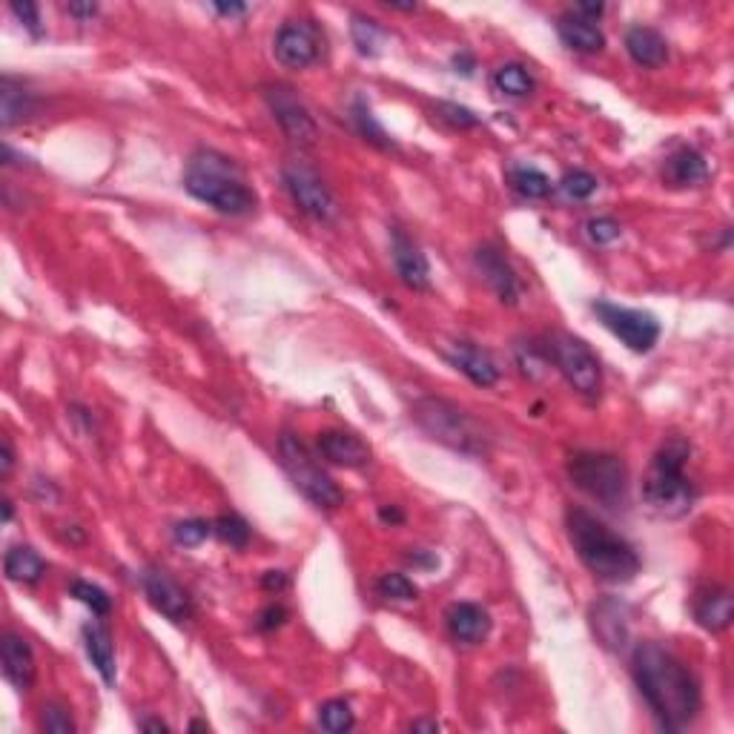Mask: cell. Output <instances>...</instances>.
<instances>
[{"label":"cell","mask_w":734,"mask_h":734,"mask_svg":"<svg viewBox=\"0 0 734 734\" xmlns=\"http://www.w3.org/2000/svg\"><path fill=\"white\" fill-rule=\"evenodd\" d=\"M319 451L327 462L342 468H362L370 462V445L350 431H324L319 436Z\"/></svg>","instance_id":"ac0fdd59"},{"label":"cell","mask_w":734,"mask_h":734,"mask_svg":"<svg viewBox=\"0 0 734 734\" xmlns=\"http://www.w3.org/2000/svg\"><path fill=\"white\" fill-rule=\"evenodd\" d=\"M376 591H379V597L393 600V603H411V600H416V594H419V588L413 585V580H408L405 574H396V571L385 574L376 583Z\"/></svg>","instance_id":"d6a6232c"},{"label":"cell","mask_w":734,"mask_h":734,"mask_svg":"<svg viewBox=\"0 0 734 734\" xmlns=\"http://www.w3.org/2000/svg\"><path fill=\"white\" fill-rule=\"evenodd\" d=\"M474 259L476 267H479V273L485 276V281L491 284V290L499 296V302L517 304L519 296H522V287H519L514 267L508 264V259L499 253L497 247H491V244L479 247Z\"/></svg>","instance_id":"9a60e30c"},{"label":"cell","mask_w":734,"mask_h":734,"mask_svg":"<svg viewBox=\"0 0 734 734\" xmlns=\"http://www.w3.org/2000/svg\"><path fill=\"white\" fill-rule=\"evenodd\" d=\"M411 416L433 442H442L451 451L468 456L488 454L491 439H488L485 428L471 413L462 411L459 405L448 402V399H431V396L419 399V402H413Z\"/></svg>","instance_id":"5b68a950"},{"label":"cell","mask_w":734,"mask_h":734,"mask_svg":"<svg viewBox=\"0 0 734 734\" xmlns=\"http://www.w3.org/2000/svg\"><path fill=\"white\" fill-rule=\"evenodd\" d=\"M261 585H264L267 591H281V588H287V574H284V571H267V574L261 577Z\"/></svg>","instance_id":"f6af8a7d"},{"label":"cell","mask_w":734,"mask_h":734,"mask_svg":"<svg viewBox=\"0 0 734 734\" xmlns=\"http://www.w3.org/2000/svg\"><path fill=\"white\" fill-rule=\"evenodd\" d=\"M141 585H144V594L150 605L164 614L170 623H187L193 617V600L187 594V588L173 580L164 568H147L144 577H141Z\"/></svg>","instance_id":"4fadbf2b"},{"label":"cell","mask_w":734,"mask_h":734,"mask_svg":"<svg viewBox=\"0 0 734 734\" xmlns=\"http://www.w3.org/2000/svg\"><path fill=\"white\" fill-rule=\"evenodd\" d=\"M585 236L591 238V244H597V247H608V244H614L617 238L623 236V230H620V224L614 218L597 216L585 224Z\"/></svg>","instance_id":"74e56055"},{"label":"cell","mask_w":734,"mask_h":734,"mask_svg":"<svg viewBox=\"0 0 734 734\" xmlns=\"http://www.w3.org/2000/svg\"><path fill=\"white\" fill-rule=\"evenodd\" d=\"M436 112L442 121H448L456 130H471V127H479V115L474 109L462 107V104H451V101H439L436 104Z\"/></svg>","instance_id":"f35d334b"},{"label":"cell","mask_w":734,"mask_h":734,"mask_svg":"<svg viewBox=\"0 0 734 734\" xmlns=\"http://www.w3.org/2000/svg\"><path fill=\"white\" fill-rule=\"evenodd\" d=\"M631 674L654 717L671 732L686 729L700 714V683L669 648L651 640L637 643L631 654Z\"/></svg>","instance_id":"6da1fadb"},{"label":"cell","mask_w":734,"mask_h":734,"mask_svg":"<svg viewBox=\"0 0 734 734\" xmlns=\"http://www.w3.org/2000/svg\"><path fill=\"white\" fill-rule=\"evenodd\" d=\"M494 89H497L499 95H508V98H528V95H534L537 81L528 72V66L502 64L494 72Z\"/></svg>","instance_id":"4316f807"},{"label":"cell","mask_w":734,"mask_h":734,"mask_svg":"<svg viewBox=\"0 0 734 734\" xmlns=\"http://www.w3.org/2000/svg\"><path fill=\"white\" fill-rule=\"evenodd\" d=\"M574 12H577L580 18H585V21L597 23V18H600V15L605 12V6L603 3H577V6H574Z\"/></svg>","instance_id":"ee69618b"},{"label":"cell","mask_w":734,"mask_h":734,"mask_svg":"<svg viewBox=\"0 0 734 734\" xmlns=\"http://www.w3.org/2000/svg\"><path fill=\"white\" fill-rule=\"evenodd\" d=\"M319 723H322L324 732L330 734H345L356 726V714L350 709L347 700H327L319 706Z\"/></svg>","instance_id":"f546056e"},{"label":"cell","mask_w":734,"mask_h":734,"mask_svg":"<svg viewBox=\"0 0 734 734\" xmlns=\"http://www.w3.org/2000/svg\"><path fill=\"white\" fill-rule=\"evenodd\" d=\"M190 729H193V732H210V726H207L204 720H193V723H190Z\"/></svg>","instance_id":"816d5d0a"},{"label":"cell","mask_w":734,"mask_h":734,"mask_svg":"<svg viewBox=\"0 0 734 734\" xmlns=\"http://www.w3.org/2000/svg\"><path fill=\"white\" fill-rule=\"evenodd\" d=\"M213 9H216L218 15H224V18H238V15L247 12L244 3H213Z\"/></svg>","instance_id":"7dc6e473"},{"label":"cell","mask_w":734,"mask_h":734,"mask_svg":"<svg viewBox=\"0 0 734 734\" xmlns=\"http://www.w3.org/2000/svg\"><path fill=\"white\" fill-rule=\"evenodd\" d=\"M350 32H353V44H356V49H359L362 55H367V58H376V55L382 52V44H385V29L373 21V18L353 15V26H350Z\"/></svg>","instance_id":"f1b7e54d"},{"label":"cell","mask_w":734,"mask_h":734,"mask_svg":"<svg viewBox=\"0 0 734 734\" xmlns=\"http://www.w3.org/2000/svg\"><path fill=\"white\" fill-rule=\"evenodd\" d=\"M3 571L12 583H26L35 585L44 580L46 562L41 560V554L29 545H15L6 551V560H3Z\"/></svg>","instance_id":"484cf974"},{"label":"cell","mask_w":734,"mask_h":734,"mask_svg":"<svg viewBox=\"0 0 734 734\" xmlns=\"http://www.w3.org/2000/svg\"><path fill=\"white\" fill-rule=\"evenodd\" d=\"M568 540L585 568L603 583H631L640 574V557L634 545L614 534L603 519L588 514L583 508H571L565 514Z\"/></svg>","instance_id":"7a4b0ae2"},{"label":"cell","mask_w":734,"mask_h":734,"mask_svg":"<svg viewBox=\"0 0 734 734\" xmlns=\"http://www.w3.org/2000/svg\"><path fill=\"white\" fill-rule=\"evenodd\" d=\"M448 620V631L456 643L465 646H476L491 634V617L482 605L476 603H454L445 614Z\"/></svg>","instance_id":"e0dca14e"},{"label":"cell","mask_w":734,"mask_h":734,"mask_svg":"<svg viewBox=\"0 0 734 734\" xmlns=\"http://www.w3.org/2000/svg\"><path fill=\"white\" fill-rule=\"evenodd\" d=\"M281 175H284V187L293 198V204L302 210L304 216H310L313 221H322V224L339 216L336 195L313 167H307L304 161H290V164H284V173Z\"/></svg>","instance_id":"9c48e42d"},{"label":"cell","mask_w":734,"mask_h":734,"mask_svg":"<svg viewBox=\"0 0 734 734\" xmlns=\"http://www.w3.org/2000/svg\"><path fill=\"white\" fill-rule=\"evenodd\" d=\"M448 356H451L456 370H462L479 388H494L499 382L497 362L482 347L471 345V342H456Z\"/></svg>","instance_id":"d6986e66"},{"label":"cell","mask_w":734,"mask_h":734,"mask_svg":"<svg viewBox=\"0 0 734 734\" xmlns=\"http://www.w3.org/2000/svg\"><path fill=\"white\" fill-rule=\"evenodd\" d=\"M626 49L631 61L646 69H657L669 61V41L651 26H631L626 32Z\"/></svg>","instance_id":"ffe728a7"},{"label":"cell","mask_w":734,"mask_h":734,"mask_svg":"<svg viewBox=\"0 0 734 734\" xmlns=\"http://www.w3.org/2000/svg\"><path fill=\"white\" fill-rule=\"evenodd\" d=\"M184 190L224 216H247L259 204L241 167L216 150H198L190 158L184 173Z\"/></svg>","instance_id":"3957f363"},{"label":"cell","mask_w":734,"mask_h":734,"mask_svg":"<svg viewBox=\"0 0 734 734\" xmlns=\"http://www.w3.org/2000/svg\"><path fill=\"white\" fill-rule=\"evenodd\" d=\"M279 454H281V465L287 476L293 479V485L302 491L304 497L310 499L316 508H342L345 505V494L342 488L333 482V476L324 471L322 465L313 459V454L304 448V442L293 433H284L279 439Z\"/></svg>","instance_id":"8992f818"},{"label":"cell","mask_w":734,"mask_h":734,"mask_svg":"<svg viewBox=\"0 0 734 734\" xmlns=\"http://www.w3.org/2000/svg\"><path fill=\"white\" fill-rule=\"evenodd\" d=\"M213 534L221 542H227L230 548H247L253 531H250V525L238 517V514H224V517H218L213 522Z\"/></svg>","instance_id":"1f68e13d"},{"label":"cell","mask_w":734,"mask_h":734,"mask_svg":"<svg viewBox=\"0 0 734 734\" xmlns=\"http://www.w3.org/2000/svg\"><path fill=\"white\" fill-rule=\"evenodd\" d=\"M353 124H356V130L362 132V138H367L370 144H376V147H382V150H390L393 147V138H390L385 127L376 121V115H373V109L367 104L365 98H356L353 101Z\"/></svg>","instance_id":"83f0119b"},{"label":"cell","mask_w":734,"mask_h":734,"mask_svg":"<svg viewBox=\"0 0 734 734\" xmlns=\"http://www.w3.org/2000/svg\"><path fill=\"white\" fill-rule=\"evenodd\" d=\"M379 517H382V522H388V525H399V522L405 519V514H402V511H399L396 505H390V508L385 505V508L379 511Z\"/></svg>","instance_id":"c3c4849f"},{"label":"cell","mask_w":734,"mask_h":734,"mask_svg":"<svg viewBox=\"0 0 734 734\" xmlns=\"http://www.w3.org/2000/svg\"><path fill=\"white\" fill-rule=\"evenodd\" d=\"M141 729H144V732H170V726H167L164 720H144Z\"/></svg>","instance_id":"f907efd6"},{"label":"cell","mask_w":734,"mask_h":734,"mask_svg":"<svg viewBox=\"0 0 734 734\" xmlns=\"http://www.w3.org/2000/svg\"><path fill=\"white\" fill-rule=\"evenodd\" d=\"M0 657H3L6 680L18 691H29V686L35 683V654H32L29 643L9 631V634H3Z\"/></svg>","instance_id":"2e32d148"},{"label":"cell","mask_w":734,"mask_h":734,"mask_svg":"<svg viewBox=\"0 0 734 734\" xmlns=\"http://www.w3.org/2000/svg\"><path fill=\"white\" fill-rule=\"evenodd\" d=\"M9 9H12V15H15L32 35H41V32H44V29H41V12H38L35 3H26V0H23V3H12Z\"/></svg>","instance_id":"ab89813d"},{"label":"cell","mask_w":734,"mask_h":734,"mask_svg":"<svg viewBox=\"0 0 734 734\" xmlns=\"http://www.w3.org/2000/svg\"><path fill=\"white\" fill-rule=\"evenodd\" d=\"M594 313L600 316V322L634 353H648L660 339V322L646 313V310H634V307H620L611 302H597Z\"/></svg>","instance_id":"30bf717a"},{"label":"cell","mask_w":734,"mask_h":734,"mask_svg":"<svg viewBox=\"0 0 734 734\" xmlns=\"http://www.w3.org/2000/svg\"><path fill=\"white\" fill-rule=\"evenodd\" d=\"M284 620H287V611H284V605H270V608H264V611H261L259 628H261V631H273V628H279Z\"/></svg>","instance_id":"60d3db41"},{"label":"cell","mask_w":734,"mask_h":734,"mask_svg":"<svg viewBox=\"0 0 734 734\" xmlns=\"http://www.w3.org/2000/svg\"><path fill=\"white\" fill-rule=\"evenodd\" d=\"M545 350L548 359L557 365L565 382L583 396H600L603 390V365L597 359V353L585 345L583 339L571 336V333H551L545 339Z\"/></svg>","instance_id":"ba28073f"},{"label":"cell","mask_w":734,"mask_h":734,"mask_svg":"<svg viewBox=\"0 0 734 734\" xmlns=\"http://www.w3.org/2000/svg\"><path fill=\"white\" fill-rule=\"evenodd\" d=\"M72 597L78 603L87 605V608H92V614H98V617H107L109 611H112V600H109L107 591L98 588V585L87 583V580H75L72 583Z\"/></svg>","instance_id":"836d02e7"},{"label":"cell","mask_w":734,"mask_h":734,"mask_svg":"<svg viewBox=\"0 0 734 734\" xmlns=\"http://www.w3.org/2000/svg\"><path fill=\"white\" fill-rule=\"evenodd\" d=\"M557 32H560V41L574 52H583V55H594L605 46L603 29L594 21H585L577 12H568L562 15L557 23Z\"/></svg>","instance_id":"603a6c76"},{"label":"cell","mask_w":734,"mask_h":734,"mask_svg":"<svg viewBox=\"0 0 734 734\" xmlns=\"http://www.w3.org/2000/svg\"><path fill=\"white\" fill-rule=\"evenodd\" d=\"M66 12L75 15V18H81V21H87V18H95V15H98V6H95V3H69Z\"/></svg>","instance_id":"bcb514c9"},{"label":"cell","mask_w":734,"mask_h":734,"mask_svg":"<svg viewBox=\"0 0 734 734\" xmlns=\"http://www.w3.org/2000/svg\"><path fill=\"white\" fill-rule=\"evenodd\" d=\"M411 732H439V723L436 720H413Z\"/></svg>","instance_id":"681fc988"},{"label":"cell","mask_w":734,"mask_h":734,"mask_svg":"<svg viewBox=\"0 0 734 734\" xmlns=\"http://www.w3.org/2000/svg\"><path fill=\"white\" fill-rule=\"evenodd\" d=\"M734 617V600L732 591L723 585H714L709 591H703L694 603V620L706 631H726L732 626Z\"/></svg>","instance_id":"44dd1931"},{"label":"cell","mask_w":734,"mask_h":734,"mask_svg":"<svg viewBox=\"0 0 734 734\" xmlns=\"http://www.w3.org/2000/svg\"><path fill=\"white\" fill-rule=\"evenodd\" d=\"M15 468V451H12V442L3 439L0 442V476H9Z\"/></svg>","instance_id":"b9f144b4"},{"label":"cell","mask_w":734,"mask_h":734,"mask_svg":"<svg viewBox=\"0 0 734 734\" xmlns=\"http://www.w3.org/2000/svg\"><path fill=\"white\" fill-rule=\"evenodd\" d=\"M511 184L519 195L525 198H545L551 193V178L537 170V167H517L511 173Z\"/></svg>","instance_id":"4dcf8cb0"},{"label":"cell","mask_w":734,"mask_h":734,"mask_svg":"<svg viewBox=\"0 0 734 734\" xmlns=\"http://www.w3.org/2000/svg\"><path fill=\"white\" fill-rule=\"evenodd\" d=\"M264 98H267V107L273 112V118L279 121V127L284 135L296 144H313L319 138V127L310 115V109L304 107L302 98L284 84H273V87L264 89Z\"/></svg>","instance_id":"8fae6325"},{"label":"cell","mask_w":734,"mask_h":734,"mask_svg":"<svg viewBox=\"0 0 734 734\" xmlns=\"http://www.w3.org/2000/svg\"><path fill=\"white\" fill-rule=\"evenodd\" d=\"M390 253H393L396 273L405 281V287H411V290H428L431 287V267H428L425 253L399 227L390 230Z\"/></svg>","instance_id":"5bb4252c"},{"label":"cell","mask_w":734,"mask_h":734,"mask_svg":"<svg viewBox=\"0 0 734 734\" xmlns=\"http://www.w3.org/2000/svg\"><path fill=\"white\" fill-rule=\"evenodd\" d=\"M571 482L591 499L603 502L608 508L620 505L626 499L628 474L623 459L614 454H577L568 462Z\"/></svg>","instance_id":"52a82bcc"},{"label":"cell","mask_w":734,"mask_h":734,"mask_svg":"<svg viewBox=\"0 0 734 734\" xmlns=\"http://www.w3.org/2000/svg\"><path fill=\"white\" fill-rule=\"evenodd\" d=\"M35 109H38V98L32 92H26L12 78H3V84H0V124H3V130H12L15 124H21L23 118H29Z\"/></svg>","instance_id":"d4e9b609"},{"label":"cell","mask_w":734,"mask_h":734,"mask_svg":"<svg viewBox=\"0 0 734 734\" xmlns=\"http://www.w3.org/2000/svg\"><path fill=\"white\" fill-rule=\"evenodd\" d=\"M41 729L49 734H72L75 732V720H72V714L64 703H46L41 709Z\"/></svg>","instance_id":"d590c367"},{"label":"cell","mask_w":734,"mask_h":734,"mask_svg":"<svg viewBox=\"0 0 734 734\" xmlns=\"http://www.w3.org/2000/svg\"><path fill=\"white\" fill-rule=\"evenodd\" d=\"M9 519H12V502L6 499V502H3V522H9Z\"/></svg>","instance_id":"f5cc1de1"},{"label":"cell","mask_w":734,"mask_h":734,"mask_svg":"<svg viewBox=\"0 0 734 734\" xmlns=\"http://www.w3.org/2000/svg\"><path fill=\"white\" fill-rule=\"evenodd\" d=\"M474 69H476V61H474V55H471V52H456V55H454V72H462V75L468 78V75H474Z\"/></svg>","instance_id":"7bdbcfd3"},{"label":"cell","mask_w":734,"mask_h":734,"mask_svg":"<svg viewBox=\"0 0 734 734\" xmlns=\"http://www.w3.org/2000/svg\"><path fill=\"white\" fill-rule=\"evenodd\" d=\"M597 178L591 173H585V170H571V173L562 175L560 181V190L568 198H574V201H585V198H591V195L597 193Z\"/></svg>","instance_id":"e575fe53"},{"label":"cell","mask_w":734,"mask_h":734,"mask_svg":"<svg viewBox=\"0 0 734 734\" xmlns=\"http://www.w3.org/2000/svg\"><path fill=\"white\" fill-rule=\"evenodd\" d=\"M663 178L671 187H697L709 178V164L706 158L691 147L671 152L663 167Z\"/></svg>","instance_id":"7402d4cb"},{"label":"cell","mask_w":734,"mask_h":734,"mask_svg":"<svg viewBox=\"0 0 734 734\" xmlns=\"http://www.w3.org/2000/svg\"><path fill=\"white\" fill-rule=\"evenodd\" d=\"M84 646H87L89 660H92L95 671L101 674V680L107 686H115L118 666H115V646H112L109 628H104L101 623H87L84 626Z\"/></svg>","instance_id":"cb8c5ba5"},{"label":"cell","mask_w":734,"mask_h":734,"mask_svg":"<svg viewBox=\"0 0 734 734\" xmlns=\"http://www.w3.org/2000/svg\"><path fill=\"white\" fill-rule=\"evenodd\" d=\"M689 454V442L674 436L657 451L646 479H643V499L663 517L689 514L694 499H697V488L686 474Z\"/></svg>","instance_id":"277c9868"},{"label":"cell","mask_w":734,"mask_h":734,"mask_svg":"<svg viewBox=\"0 0 734 734\" xmlns=\"http://www.w3.org/2000/svg\"><path fill=\"white\" fill-rule=\"evenodd\" d=\"M319 52H322L319 29L310 21H287L276 32L273 55L287 69H307L319 61Z\"/></svg>","instance_id":"7c38bea8"},{"label":"cell","mask_w":734,"mask_h":734,"mask_svg":"<svg viewBox=\"0 0 734 734\" xmlns=\"http://www.w3.org/2000/svg\"><path fill=\"white\" fill-rule=\"evenodd\" d=\"M213 534V522L207 519H184L173 528V537L178 545H187V548H195L201 542L207 540Z\"/></svg>","instance_id":"8d00e7d4"}]
</instances>
